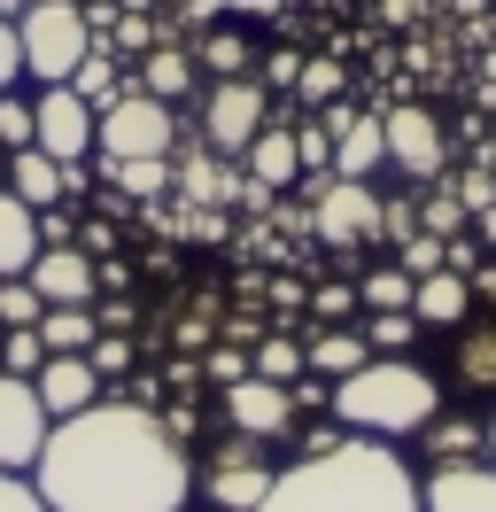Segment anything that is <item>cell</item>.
<instances>
[{"instance_id":"obj_1","label":"cell","mask_w":496,"mask_h":512,"mask_svg":"<svg viewBox=\"0 0 496 512\" xmlns=\"http://www.w3.org/2000/svg\"><path fill=\"white\" fill-rule=\"evenodd\" d=\"M31 489L47 497V512H186L194 458L163 427V412L101 396L78 419H55Z\"/></svg>"},{"instance_id":"obj_2","label":"cell","mask_w":496,"mask_h":512,"mask_svg":"<svg viewBox=\"0 0 496 512\" xmlns=\"http://www.w3.org/2000/svg\"><path fill=\"white\" fill-rule=\"evenodd\" d=\"M256 512H419V474L403 466L396 443L341 435V443L303 450L295 466H279L272 497Z\"/></svg>"},{"instance_id":"obj_3","label":"cell","mask_w":496,"mask_h":512,"mask_svg":"<svg viewBox=\"0 0 496 512\" xmlns=\"http://www.w3.org/2000/svg\"><path fill=\"white\" fill-rule=\"evenodd\" d=\"M326 412L341 419V435H380V443H403V435H427V419L442 412V388L419 357H365L349 381H334Z\"/></svg>"},{"instance_id":"obj_4","label":"cell","mask_w":496,"mask_h":512,"mask_svg":"<svg viewBox=\"0 0 496 512\" xmlns=\"http://www.w3.org/2000/svg\"><path fill=\"white\" fill-rule=\"evenodd\" d=\"M16 39H24V78L70 86V70L93 55L86 0H39V8H24V16H16Z\"/></svg>"},{"instance_id":"obj_5","label":"cell","mask_w":496,"mask_h":512,"mask_svg":"<svg viewBox=\"0 0 496 512\" xmlns=\"http://www.w3.org/2000/svg\"><path fill=\"white\" fill-rule=\"evenodd\" d=\"M272 481H279V466H272V443H248V435H217L210 443V458L194 466V497L210 512H256L264 497H272Z\"/></svg>"},{"instance_id":"obj_6","label":"cell","mask_w":496,"mask_h":512,"mask_svg":"<svg viewBox=\"0 0 496 512\" xmlns=\"http://www.w3.org/2000/svg\"><path fill=\"white\" fill-rule=\"evenodd\" d=\"M171 148H179V117H171V101L124 86V94L101 109V148H93V156L132 163V156H171Z\"/></svg>"},{"instance_id":"obj_7","label":"cell","mask_w":496,"mask_h":512,"mask_svg":"<svg viewBox=\"0 0 496 512\" xmlns=\"http://www.w3.org/2000/svg\"><path fill=\"white\" fill-rule=\"evenodd\" d=\"M272 125V101L256 78H210L202 109H194V140H210L217 156H248V140Z\"/></svg>"},{"instance_id":"obj_8","label":"cell","mask_w":496,"mask_h":512,"mask_svg":"<svg viewBox=\"0 0 496 512\" xmlns=\"http://www.w3.org/2000/svg\"><path fill=\"white\" fill-rule=\"evenodd\" d=\"M380 202L388 194H372V179H310V233L326 241V249H365L380 241Z\"/></svg>"},{"instance_id":"obj_9","label":"cell","mask_w":496,"mask_h":512,"mask_svg":"<svg viewBox=\"0 0 496 512\" xmlns=\"http://www.w3.org/2000/svg\"><path fill=\"white\" fill-rule=\"evenodd\" d=\"M31 117H39V140H31V148H47L55 163H93V148H101V109H93L78 86H39V94H31Z\"/></svg>"},{"instance_id":"obj_10","label":"cell","mask_w":496,"mask_h":512,"mask_svg":"<svg viewBox=\"0 0 496 512\" xmlns=\"http://www.w3.org/2000/svg\"><path fill=\"white\" fill-rule=\"evenodd\" d=\"M217 412H225V427L248 435V443H287L295 419H303V404H295L287 381H256V373H248V381L217 388Z\"/></svg>"},{"instance_id":"obj_11","label":"cell","mask_w":496,"mask_h":512,"mask_svg":"<svg viewBox=\"0 0 496 512\" xmlns=\"http://www.w3.org/2000/svg\"><path fill=\"white\" fill-rule=\"evenodd\" d=\"M55 435V419L39 404V388L16 381V373H0V474H31L39 466V450Z\"/></svg>"},{"instance_id":"obj_12","label":"cell","mask_w":496,"mask_h":512,"mask_svg":"<svg viewBox=\"0 0 496 512\" xmlns=\"http://www.w3.org/2000/svg\"><path fill=\"white\" fill-rule=\"evenodd\" d=\"M380 125H388V163H396L403 179H442V163H450V140H442V125H434V109L403 101V109H388Z\"/></svg>"},{"instance_id":"obj_13","label":"cell","mask_w":496,"mask_h":512,"mask_svg":"<svg viewBox=\"0 0 496 512\" xmlns=\"http://www.w3.org/2000/svg\"><path fill=\"white\" fill-rule=\"evenodd\" d=\"M419 512H496V458L434 466V474L419 481Z\"/></svg>"},{"instance_id":"obj_14","label":"cell","mask_w":496,"mask_h":512,"mask_svg":"<svg viewBox=\"0 0 496 512\" xmlns=\"http://www.w3.org/2000/svg\"><path fill=\"white\" fill-rule=\"evenodd\" d=\"M24 280L39 288V303H93L101 295V264L78 241H55V249H39V264H31Z\"/></svg>"},{"instance_id":"obj_15","label":"cell","mask_w":496,"mask_h":512,"mask_svg":"<svg viewBox=\"0 0 496 512\" xmlns=\"http://www.w3.org/2000/svg\"><path fill=\"white\" fill-rule=\"evenodd\" d=\"M31 388H39L47 419H78L86 404H101V396H109V381L93 373V357H47V365L31 373Z\"/></svg>"},{"instance_id":"obj_16","label":"cell","mask_w":496,"mask_h":512,"mask_svg":"<svg viewBox=\"0 0 496 512\" xmlns=\"http://www.w3.org/2000/svg\"><path fill=\"white\" fill-rule=\"evenodd\" d=\"M450 381L465 396H496V311L489 319H465L450 334Z\"/></svg>"},{"instance_id":"obj_17","label":"cell","mask_w":496,"mask_h":512,"mask_svg":"<svg viewBox=\"0 0 496 512\" xmlns=\"http://www.w3.org/2000/svg\"><path fill=\"white\" fill-rule=\"evenodd\" d=\"M0 187L16 194V202H31V210L70 202V179H62V163L47 156V148H16V156H8V171H0Z\"/></svg>"},{"instance_id":"obj_18","label":"cell","mask_w":496,"mask_h":512,"mask_svg":"<svg viewBox=\"0 0 496 512\" xmlns=\"http://www.w3.org/2000/svg\"><path fill=\"white\" fill-rule=\"evenodd\" d=\"M248 179H256V187H287V179H303V156H295V117H272V125L256 132V140H248Z\"/></svg>"},{"instance_id":"obj_19","label":"cell","mask_w":496,"mask_h":512,"mask_svg":"<svg viewBox=\"0 0 496 512\" xmlns=\"http://www.w3.org/2000/svg\"><path fill=\"white\" fill-rule=\"evenodd\" d=\"M419 443H427L434 466H473V458H489V419H473V412H434Z\"/></svg>"},{"instance_id":"obj_20","label":"cell","mask_w":496,"mask_h":512,"mask_svg":"<svg viewBox=\"0 0 496 512\" xmlns=\"http://www.w3.org/2000/svg\"><path fill=\"white\" fill-rule=\"evenodd\" d=\"M194 55H186L179 39H163V47H148V55H140V63H132V86H140V94H155V101H171V109H179L186 94H194Z\"/></svg>"},{"instance_id":"obj_21","label":"cell","mask_w":496,"mask_h":512,"mask_svg":"<svg viewBox=\"0 0 496 512\" xmlns=\"http://www.w3.org/2000/svg\"><path fill=\"white\" fill-rule=\"evenodd\" d=\"M411 319H419V326H450V334H458V326L473 319V288H465V272H450V264L427 272V280L411 288Z\"/></svg>"},{"instance_id":"obj_22","label":"cell","mask_w":496,"mask_h":512,"mask_svg":"<svg viewBox=\"0 0 496 512\" xmlns=\"http://www.w3.org/2000/svg\"><path fill=\"white\" fill-rule=\"evenodd\" d=\"M39 249H47L39 241V210L0 187V280H24L31 264H39Z\"/></svg>"},{"instance_id":"obj_23","label":"cell","mask_w":496,"mask_h":512,"mask_svg":"<svg viewBox=\"0 0 496 512\" xmlns=\"http://www.w3.org/2000/svg\"><path fill=\"white\" fill-rule=\"evenodd\" d=\"M380 163H388V125L372 109H357V125L334 132V179H372Z\"/></svg>"},{"instance_id":"obj_24","label":"cell","mask_w":496,"mask_h":512,"mask_svg":"<svg viewBox=\"0 0 496 512\" xmlns=\"http://www.w3.org/2000/svg\"><path fill=\"white\" fill-rule=\"evenodd\" d=\"M303 350H310V373H318V381H349L372 357V342H365V326H326V334H310Z\"/></svg>"},{"instance_id":"obj_25","label":"cell","mask_w":496,"mask_h":512,"mask_svg":"<svg viewBox=\"0 0 496 512\" xmlns=\"http://www.w3.org/2000/svg\"><path fill=\"white\" fill-rule=\"evenodd\" d=\"M194 63L210 70V78H256V47H248V32H233V24H210V32L194 39Z\"/></svg>"},{"instance_id":"obj_26","label":"cell","mask_w":496,"mask_h":512,"mask_svg":"<svg viewBox=\"0 0 496 512\" xmlns=\"http://www.w3.org/2000/svg\"><path fill=\"white\" fill-rule=\"evenodd\" d=\"M93 334H101V319H93V303H47V319H39V342H47V357H86Z\"/></svg>"},{"instance_id":"obj_27","label":"cell","mask_w":496,"mask_h":512,"mask_svg":"<svg viewBox=\"0 0 496 512\" xmlns=\"http://www.w3.org/2000/svg\"><path fill=\"white\" fill-rule=\"evenodd\" d=\"M124 70H132V63H117V47H109V39H93V55H86L78 70H70V86H78V94H86L93 109H109V101H117L124 86H132Z\"/></svg>"},{"instance_id":"obj_28","label":"cell","mask_w":496,"mask_h":512,"mask_svg":"<svg viewBox=\"0 0 496 512\" xmlns=\"http://www.w3.org/2000/svg\"><path fill=\"white\" fill-rule=\"evenodd\" d=\"M101 179H109V194H124V202H148V194H171V156H132V163L101 156Z\"/></svg>"},{"instance_id":"obj_29","label":"cell","mask_w":496,"mask_h":512,"mask_svg":"<svg viewBox=\"0 0 496 512\" xmlns=\"http://www.w3.org/2000/svg\"><path fill=\"white\" fill-rule=\"evenodd\" d=\"M248 373H256V381H287V388H295L310 373V350L295 342V334H264V342L248 350Z\"/></svg>"},{"instance_id":"obj_30","label":"cell","mask_w":496,"mask_h":512,"mask_svg":"<svg viewBox=\"0 0 496 512\" xmlns=\"http://www.w3.org/2000/svg\"><path fill=\"white\" fill-rule=\"evenodd\" d=\"M465 225H473V210L458 202V187H450V179H434V187L419 194V233H434V241H458Z\"/></svg>"},{"instance_id":"obj_31","label":"cell","mask_w":496,"mask_h":512,"mask_svg":"<svg viewBox=\"0 0 496 512\" xmlns=\"http://www.w3.org/2000/svg\"><path fill=\"white\" fill-rule=\"evenodd\" d=\"M411 288H419V280H411L403 264H372L365 280H357V303H365V311H411Z\"/></svg>"},{"instance_id":"obj_32","label":"cell","mask_w":496,"mask_h":512,"mask_svg":"<svg viewBox=\"0 0 496 512\" xmlns=\"http://www.w3.org/2000/svg\"><path fill=\"white\" fill-rule=\"evenodd\" d=\"M365 342H372V357H411V342H419V319H411V311H372Z\"/></svg>"},{"instance_id":"obj_33","label":"cell","mask_w":496,"mask_h":512,"mask_svg":"<svg viewBox=\"0 0 496 512\" xmlns=\"http://www.w3.org/2000/svg\"><path fill=\"white\" fill-rule=\"evenodd\" d=\"M39 365H47V342H39V326H8V334H0V373L31 381Z\"/></svg>"},{"instance_id":"obj_34","label":"cell","mask_w":496,"mask_h":512,"mask_svg":"<svg viewBox=\"0 0 496 512\" xmlns=\"http://www.w3.org/2000/svg\"><path fill=\"white\" fill-rule=\"evenodd\" d=\"M341 86H349V70H341L334 55H318V63H303V78H295V94H303L310 109H326V101H341Z\"/></svg>"},{"instance_id":"obj_35","label":"cell","mask_w":496,"mask_h":512,"mask_svg":"<svg viewBox=\"0 0 496 512\" xmlns=\"http://www.w3.org/2000/svg\"><path fill=\"white\" fill-rule=\"evenodd\" d=\"M295 156H303L310 179H326L334 171V132L318 125V117H295Z\"/></svg>"},{"instance_id":"obj_36","label":"cell","mask_w":496,"mask_h":512,"mask_svg":"<svg viewBox=\"0 0 496 512\" xmlns=\"http://www.w3.org/2000/svg\"><path fill=\"white\" fill-rule=\"evenodd\" d=\"M39 140V117H31V94H0V148L16 156V148H31Z\"/></svg>"},{"instance_id":"obj_37","label":"cell","mask_w":496,"mask_h":512,"mask_svg":"<svg viewBox=\"0 0 496 512\" xmlns=\"http://www.w3.org/2000/svg\"><path fill=\"white\" fill-rule=\"evenodd\" d=\"M39 319H47L39 288H31V280H0V334H8V326H39Z\"/></svg>"},{"instance_id":"obj_38","label":"cell","mask_w":496,"mask_h":512,"mask_svg":"<svg viewBox=\"0 0 496 512\" xmlns=\"http://www.w3.org/2000/svg\"><path fill=\"white\" fill-rule=\"evenodd\" d=\"M86 357H93V373H101V381H117V373H132V334H117V326H101Z\"/></svg>"},{"instance_id":"obj_39","label":"cell","mask_w":496,"mask_h":512,"mask_svg":"<svg viewBox=\"0 0 496 512\" xmlns=\"http://www.w3.org/2000/svg\"><path fill=\"white\" fill-rule=\"evenodd\" d=\"M411 233H419V194H388V202H380V241H411Z\"/></svg>"},{"instance_id":"obj_40","label":"cell","mask_w":496,"mask_h":512,"mask_svg":"<svg viewBox=\"0 0 496 512\" xmlns=\"http://www.w3.org/2000/svg\"><path fill=\"white\" fill-rule=\"evenodd\" d=\"M442 249H450V241H434V233H411V241L396 249V264L411 272V280H427V272H442Z\"/></svg>"},{"instance_id":"obj_41","label":"cell","mask_w":496,"mask_h":512,"mask_svg":"<svg viewBox=\"0 0 496 512\" xmlns=\"http://www.w3.org/2000/svg\"><path fill=\"white\" fill-rule=\"evenodd\" d=\"M24 86V39H16V16H0V94Z\"/></svg>"},{"instance_id":"obj_42","label":"cell","mask_w":496,"mask_h":512,"mask_svg":"<svg viewBox=\"0 0 496 512\" xmlns=\"http://www.w3.org/2000/svg\"><path fill=\"white\" fill-rule=\"evenodd\" d=\"M202 381H217V388L248 381V350H233V342H225V350H210V357H202Z\"/></svg>"},{"instance_id":"obj_43","label":"cell","mask_w":496,"mask_h":512,"mask_svg":"<svg viewBox=\"0 0 496 512\" xmlns=\"http://www.w3.org/2000/svg\"><path fill=\"white\" fill-rule=\"evenodd\" d=\"M295 78H303V55H295V47H279V55L256 63V86H264V94H272V86H295Z\"/></svg>"},{"instance_id":"obj_44","label":"cell","mask_w":496,"mask_h":512,"mask_svg":"<svg viewBox=\"0 0 496 512\" xmlns=\"http://www.w3.org/2000/svg\"><path fill=\"white\" fill-rule=\"evenodd\" d=\"M0 512H47V497L31 489V474H0Z\"/></svg>"},{"instance_id":"obj_45","label":"cell","mask_w":496,"mask_h":512,"mask_svg":"<svg viewBox=\"0 0 496 512\" xmlns=\"http://www.w3.org/2000/svg\"><path fill=\"white\" fill-rule=\"evenodd\" d=\"M450 187H458L465 210H489V202H496V163H489V171H465V179H450Z\"/></svg>"},{"instance_id":"obj_46","label":"cell","mask_w":496,"mask_h":512,"mask_svg":"<svg viewBox=\"0 0 496 512\" xmlns=\"http://www.w3.org/2000/svg\"><path fill=\"white\" fill-rule=\"evenodd\" d=\"M310 311H318V319H349V311H357V288H341V280H326V288L310 295Z\"/></svg>"},{"instance_id":"obj_47","label":"cell","mask_w":496,"mask_h":512,"mask_svg":"<svg viewBox=\"0 0 496 512\" xmlns=\"http://www.w3.org/2000/svg\"><path fill=\"white\" fill-rule=\"evenodd\" d=\"M465 288H473V303H496V264H489V256L465 272Z\"/></svg>"},{"instance_id":"obj_48","label":"cell","mask_w":496,"mask_h":512,"mask_svg":"<svg viewBox=\"0 0 496 512\" xmlns=\"http://www.w3.org/2000/svg\"><path fill=\"white\" fill-rule=\"evenodd\" d=\"M78 249H86V256H101V249H117V233H109V225L93 218V225H86V233H78Z\"/></svg>"},{"instance_id":"obj_49","label":"cell","mask_w":496,"mask_h":512,"mask_svg":"<svg viewBox=\"0 0 496 512\" xmlns=\"http://www.w3.org/2000/svg\"><path fill=\"white\" fill-rule=\"evenodd\" d=\"M225 342H233V350H256L264 334H256V319H225Z\"/></svg>"},{"instance_id":"obj_50","label":"cell","mask_w":496,"mask_h":512,"mask_svg":"<svg viewBox=\"0 0 496 512\" xmlns=\"http://www.w3.org/2000/svg\"><path fill=\"white\" fill-rule=\"evenodd\" d=\"M163 381L179 388V396H194V381H202V365H194V357H179V365H171V373H163Z\"/></svg>"},{"instance_id":"obj_51","label":"cell","mask_w":496,"mask_h":512,"mask_svg":"<svg viewBox=\"0 0 496 512\" xmlns=\"http://www.w3.org/2000/svg\"><path fill=\"white\" fill-rule=\"evenodd\" d=\"M233 8H241L248 24H272V16H279V8H287V0H233Z\"/></svg>"},{"instance_id":"obj_52","label":"cell","mask_w":496,"mask_h":512,"mask_svg":"<svg viewBox=\"0 0 496 512\" xmlns=\"http://www.w3.org/2000/svg\"><path fill=\"white\" fill-rule=\"evenodd\" d=\"M473 241H481V249H496V202H489V210H473Z\"/></svg>"},{"instance_id":"obj_53","label":"cell","mask_w":496,"mask_h":512,"mask_svg":"<svg viewBox=\"0 0 496 512\" xmlns=\"http://www.w3.org/2000/svg\"><path fill=\"white\" fill-rule=\"evenodd\" d=\"M24 8H39V0H0V16H24Z\"/></svg>"},{"instance_id":"obj_54","label":"cell","mask_w":496,"mask_h":512,"mask_svg":"<svg viewBox=\"0 0 496 512\" xmlns=\"http://www.w3.org/2000/svg\"><path fill=\"white\" fill-rule=\"evenodd\" d=\"M489 458H496V419H489Z\"/></svg>"},{"instance_id":"obj_55","label":"cell","mask_w":496,"mask_h":512,"mask_svg":"<svg viewBox=\"0 0 496 512\" xmlns=\"http://www.w3.org/2000/svg\"><path fill=\"white\" fill-rule=\"evenodd\" d=\"M0 171H8V148H0Z\"/></svg>"}]
</instances>
